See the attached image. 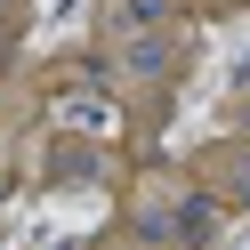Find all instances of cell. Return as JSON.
<instances>
[{"label": "cell", "instance_id": "3957f363", "mask_svg": "<svg viewBox=\"0 0 250 250\" xmlns=\"http://www.w3.org/2000/svg\"><path fill=\"white\" fill-rule=\"evenodd\" d=\"M210 226H218L210 202H178V218H169V234H178V242H210Z\"/></svg>", "mask_w": 250, "mask_h": 250}, {"label": "cell", "instance_id": "6da1fadb", "mask_svg": "<svg viewBox=\"0 0 250 250\" xmlns=\"http://www.w3.org/2000/svg\"><path fill=\"white\" fill-rule=\"evenodd\" d=\"M121 73H137V81L169 73V41H162V33H137V41H121Z\"/></svg>", "mask_w": 250, "mask_h": 250}, {"label": "cell", "instance_id": "277c9868", "mask_svg": "<svg viewBox=\"0 0 250 250\" xmlns=\"http://www.w3.org/2000/svg\"><path fill=\"white\" fill-rule=\"evenodd\" d=\"M226 194H234V202H250V162H242V169L226 178Z\"/></svg>", "mask_w": 250, "mask_h": 250}, {"label": "cell", "instance_id": "7a4b0ae2", "mask_svg": "<svg viewBox=\"0 0 250 250\" xmlns=\"http://www.w3.org/2000/svg\"><path fill=\"white\" fill-rule=\"evenodd\" d=\"M169 17V0H113V8H105V24H113V33H153V24H162Z\"/></svg>", "mask_w": 250, "mask_h": 250}]
</instances>
